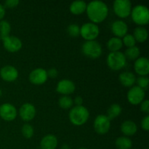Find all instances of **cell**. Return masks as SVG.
Masks as SVG:
<instances>
[{"mask_svg":"<svg viewBox=\"0 0 149 149\" xmlns=\"http://www.w3.org/2000/svg\"><path fill=\"white\" fill-rule=\"evenodd\" d=\"M86 12L91 23L96 24L106 20L109 15V8L103 1H93L87 5Z\"/></svg>","mask_w":149,"mask_h":149,"instance_id":"6da1fadb","label":"cell"},{"mask_svg":"<svg viewBox=\"0 0 149 149\" xmlns=\"http://www.w3.org/2000/svg\"><path fill=\"white\" fill-rule=\"evenodd\" d=\"M90 113L83 106H75L69 112L70 122L75 126H81L87 122Z\"/></svg>","mask_w":149,"mask_h":149,"instance_id":"7a4b0ae2","label":"cell"},{"mask_svg":"<svg viewBox=\"0 0 149 149\" xmlns=\"http://www.w3.org/2000/svg\"><path fill=\"white\" fill-rule=\"evenodd\" d=\"M107 65L113 71H119L126 65L127 58L123 52H110L107 57Z\"/></svg>","mask_w":149,"mask_h":149,"instance_id":"3957f363","label":"cell"},{"mask_svg":"<svg viewBox=\"0 0 149 149\" xmlns=\"http://www.w3.org/2000/svg\"><path fill=\"white\" fill-rule=\"evenodd\" d=\"M132 19L137 25L146 26L149 22V10L148 7L142 4L136 5L131 11Z\"/></svg>","mask_w":149,"mask_h":149,"instance_id":"277c9868","label":"cell"},{"mask_svg":"<svg viewBox=\"0 0 149 149\" xmlns=\"http://www.w3.org/2000/svg\"><path fill=\"white\" fill-rule=\"evenodd\" d=\"M82 52L87 58L96 59L102 55V47L96 41H87L82 45Z\"/></svg>","mask_w":149,"mask_h":149,"instance_id":"5b68a950","label":"cell"},{"mask_svg":"<svg viewBox=\"0 0 149 149\" xmlns=\"http://www.w3.org/2000/svg\"><path fill=\"white\" fill-rule=\"evenodd\" d=\"M113 8L118 17L126 18L131 14L132 4L129 0H116L113 1Z\"/></svg>","mask_w":149,"mask_h":149,"instance_id":"8992f818","label":"cell"},{"mask_svg":"<svg viewBox=\"0 0 149 149\" xmlns=\"http://www.w3.org/2000/svg\"><path fill=\"white\" fill-rule=\"evenodd\" d=\"M100 33L99 27L93 23H86L80 28V35L86 41H93Z\"/></svg>","mask_w":149,"mask_h":149,"instance_id":"52a82bcc","label":"cell"},{"mask_svg":"<svg viewBox=\"0 0 149 149\" xmlns=\"http://www.w3.org/2000/svg\"><path fill=\"white\" fill-rule=\"evenodd\" d=\"M145 90L138 86H132L127 93V100L130 104L136 106L141 104L145 98Z\"/></svg>","mask_w":149,"mask_h":149,"instance_id":"ba28073f","label":"cell"},{"mask_svg":"<svg viewBox=\"0 0 149 149\" xmlns=\"http://www.w3.org/2000/svg\"><path fill=\"white\" fill-rule=\"evenodd\" d=\"M111 122L106 115H98L94 121V130L99 135H105L109 131Z\"/></svg>","mask_w":149,"mask_h":149,"instance_id":"9c48e42d","label":"cell"},{"mask_svg":"<svg viewBox=\"0 0 149 149\" xmlns=\"http://www.w3.org/2000/svg\"><path fill=\"white\" fill-rule=\"evenodd\" d=\"M17 116V109L11 103H3L0 106V117L4 121L11 122Z\"/></svg>","mask_w":149,"mask_h":149,"instance_id":"30bf717a","label":"cell"},{"mask_svg":"<svg viewBox=\"0 0 149 149\" xmlns=\"http://www.w3.org/2000/svg\"><path fill=\"white\" fill-rule=\"evenodd\" d=\"M29 78L31 83L36 85H40L46 82L48 76L46 70L42 68H37L30 73Z\"/></svg>","mask_w":149,"mask_h":149,"instance_id":"8fae6325","label":"cell"},{"mask_svg":"<svg viewBox=\"0 0 149 149\" xmlns=\"http://www.w3.org/2000/svg\"><path fill=\"white\" fill-rule=\"evenodd\" d=\"M3 46L6 50L10 52H18L23 46L21 40L19 38L13 36H9L2 39Z\"/></svg>","mask_w":149,"mask_h":149,"instance_id":"7c38bea8","label":"cell"},{"mask_svg":"<svg viewBox=\"0 0 149 149\" xmlns=\"http://www.w3.org/2000/svg\"><path fill=\"white\" fill-rule=\"evenodd\" d=\"M0 77L4 81L13 82L18 77V71L13 65H5L0 70Z\"/></svg>","mask_w":149,"mask_h":149,"instance_id":"4fadbf2b","label":"cell"},{"mask_svg":"<svg viewBox=\"0 0 149 149\" xmlns=\"http://www.w3.org/2000/svg\"><path fill=\"white\" fill-rule=\"evenodd\" d=\"M19 115L25 122L31 121L36 116V109L31 103H26L22 105L20 108Z\"/></svg>","mask_w":149,"mask_h":149,"instance_id":"5bb4252c","label":"cell"},{"mask_svg":"<svg viewBox=\"0 0 149 149\" xmlns=\"http://www.w3.org/2000/svg\"><path fill=\"white\" fill-rule=\"evenodd\" d=\"M76 86L71 80L62 79L58 83L56 90L58 93L63 95H71L75 91Z\"/></svg>","mask_w":149,"mask_h":149,"instance_id":"9a60e30c","label":"cell"},{"mask_svg":"<svg viewBox=\"0 0 149 149\" xmlns=\"http://www.w3.org/2000/svg\"><path fill=\"white\" fill-rule=\"evenodd\" d=\"M135 71L141 77H146L149 74V61L145 57L138 58L134 64Z\"/></svg>","mask_w":149,"mask_h":149,"instance_id":"2e32d148","label":"cell"},{"mask_svg":"<svg viewBox=\"0 0 149 149\" xmlns=\"http://www.w3.org/2000/svg\"><path fill=\"white\" fill-rule=\"evenodd\" d=\"M111 31L116 37L122 38L127 34L128 26L123 20H116L111 25Z\"/></svg>","mask_w":149,"mask_h":149,"instance_id":"e0dca14e","label":"cell"},{"mask_svg":"<svg viewBox=\"0 0 149 149\" xmlns=\"http://www.w3.org/2000/svg\"><path fill=\"white\" fill-rule=\"evenodd\" d=\"M58 138L53 135H45L40 143L41 149H55L58 146Z\"/></svg>","mask_w":149,"mask_h":149,"instance_id":"ac0fdd59","label":"cell"},{"mask_svg":"<svg viewBox=\"0 0 149 149\" xmlns=\"http://www.w3.org/2000/svg\"><path fill=\"white\" fill-rule=\"evenodd\" d=\"M119 80L121 84L126 87H131L136 81L135 74L130 71H125L119 74Z\"/></svg>","mask_w":149,"mask_h":149,"instance_id":"d6986e66","label":"cell"},{"mask_svg":"<svg viewBox=\"0 0 149 149\" xmlns=\"http://www.w3.org/2000/svg\"><path fill=\"white\" fill-rule=\"evenodd\" d=\"M121 131L126 137L132 136L138 131V127L133 121L127 120L121 125Z\"/></svg>","mask_w":149,"mask_h":149,"instance_id":"ffe728a7","label":"cell"},{"mask_svg":"<svg viewBox=\"0 0 149 149\" xmlns=\"http://www.w3.org/2000/svg\"><path fill=\"white\" fill-rule=\"evenodd\" d=\"M87 5L84 1H74L70 5V11L74 15H81L86 11Z\"/></svg>","mask_w":149,"mask_h":149,"instance_id":"44dd1931","label":"cell"},{"mask_svg":"<svg viewBox=\"0 0 149 149\" xmlns=\"http://www.w3.org/2000/svg\"><path fill=\"white\" fill-rule=\"evenodd\" d=\"M132 36H134L136 42L143 43V42H145L148 39V31L143 26H139V27L135 28Z\"/></svg>","mask_w":149,"mask_h":149,"instance_id":"7402d4cb","label":"cell"},{"mask_svg":"<svg viewBox=\"0 0 149 149\" xmlns=\"http://www.w3.org/2000/svg\"><path fill=\"white\" fill-rule=\"evenodd\" d=\"M122 47H123V43L120 38L112 37L107 42V47L111 51V52H118L122 49Z\"/></svg>","mask_w":149,"mask_h":149,"instance_id":"603a6c76","label":"cell"},{"mask_svg":"<svg viewBox=\"0 0 149 149\" xmlns=\"http://www.w3.org/2000/svg\"><path fill=\"white\" fill-rule=\"evenodd\" d=\"M115 145L118 149H131L132 142L128 137L122 136L116 138Z\"/></svg>","mask_w":149,"mask_h":149,"instance_id":"cb8c5ba5","label":"cell"},{"mask_svg":"<svg viewBox=\"0 0 149 149\" xmlns=\"http://www.w3.org/2000/svg\"><path fill=\"white\" fill-rule=\"evenodd\" d=\"M122 109L120 105L117 104V103H113V104L111 105L110 107L108 109L106 116L109 118V120H111V119L119 116L122 113Z\"/></svg>","mask_w":149,"mask_h":149,"instance_id":"d4e9b609","label":"cell"},{"mask_svg":"<svg viewBox=\"0 0 149 149\" xmlns=\"http://www.w3.org/2000/svg\"><path fill=\"white\" fill-rule=\"evenodd\" d=\"M11 31V26L7 20H2L0 21V39L2 40L4 38L10 36Z\"/></svg>","mask_w":149,"mask_h":149,"instance_id":"484cf974","label":"cell"},{"mask_svg":"<svg viewBox=\"0 0 149 149\" xmlns=\"http://www.w3.org/2000/svg\"><path fill=\"white\" fill-rule=\"evenodd\" d=\"M124 54H125L126 58H128L131 61H136L139 58L141 51H140V49L138 47L134 46L132 47L127 48Z\"/></svg>","mask_w":149,"mask_h":149,"instance_id":"4316f807","label":"cell"},{"mask_svg":"<svg viewBox=\"0 0 149 149\" xmlns=\"http://www.w3.org/2000/svg\"><path fill=\"white\" fill-rule=\"evenodd\" d=\"M58 103H59L60 107L62 108V109H68L71 107H72L74 100L68 95H64L63 97H60Z\"/></svg>","mask_w":149,"mask_h":149,"instance_id":"83f0119b","label":"cell"},{"mask_svg":"<svg viewBox=\"0 0 149 149\" xmlns=\"http://www.w3.org/2000/svg\"><path fill=\"white\" fill-rule=\"evenodd\" d=\"M22 135L23 137L27 139L31 138L33 137V133H34V130H33V127L29 124H25L21 129Z\"/></svg>","mask_w":149,"mask_h":149,"instance_id":"f1b7e54d","label":"cell"},{"mask_svg":"<svg viewBox=\"0 0 149 149\" xmlns=\"http://www.w3.org/2000/svg\"><path fill=\"white\" fill-rule=\"evenodd\" d=\"M122 43H123V45H125L127 47L130 48L132 47L135 46L136 41H135V38H134V36H132V34H126L123 37Z\"/></svg>","mask_w":149,"mask_h":149,"instance_id":"f546056e","label":"cell"},{"mask_svg":"<svg viewBox=\"0 0 149 149\" xmlns=\"http://www.w3.org/2000/svg\"><path fill=\"white\" fill-rule=\"evenodd\" d=\"M67 31H68V34L72 37H77L80 34V28L77 24H71L68 26V29H67Z\"/></svg>","mask_w":149,"mask_h":149,"instance_id":"4dcf8cb0","label":"cell"},{"mask_svg":"<svg viewBox=\"0 0 149 149\" xmlns=\"http://www.w3.org/2000/svg\"><path fill=\"white\" fill-rule=\"evenodd\" d=\"M135 82H137V84H138V87H141V89L145 90L148 88L149 79L146 77H140L137 79Z\"/></svg>","mask_w":149,"mask_h":149,"instance_id":"1f68e13d","label":"cell"},{"mask_svg":"<svg viewBox=\"0 0 149 149\" xmlns=\"http://www.w3.org/2000/svg\"><path fill=\"white\" fill-rule=\"evenodd\" d=\"M19 3H20V1L18 0H7L4 4L7 8H14L18 5Z\"/></svg>","mask_w":149,"mask_h":149,"instance_id":"d6a6232c","label":"cell"},{"mask_svg":"<svg viewBox=\"0 0 149 149\" xmlns=\"http://www.w3.org/2000/svg\"><path fill=\"white\" fill-rule=\"evenodd\" d=\"M141 127L143 130H149V116H146L141 121Z\"/></svg>","mask_w":149,"mask_h":149,"instance_id":"836d02e7","label":"cell"},{"mask_svg":"<svg viewBox=\"0 0 149 149\" xmlns=\"http://www.w3.org/2000/svg\"><path fill=\"white\" fill-rule=\"evenodd\" d=\"M141 110L144 113H149V101L148 100H143L141 103Z\"/></svg>","mask_w":149,"mask_h":149,"instance_id":"e575fe53","label":"cell"},{"mask_svg":"<svg viewBox=\"0 0 149 149\" xmlns=\"http://www.w3.org/2000/svg\"><path fill=\"white\" fill-rule=\"evenodd\" d=\"M47 73L48 77H50V78H56L58 75V70L55 68H49V69L47 71Z\"/></svg>","mask_w":149,"mask_h":149,"instance_id":"d590c367","label":"cell"},{"mask_svg":"<svg viewBox=\"0 0 149 149\" xmlns=\"http://www.w3.org/2000/svg\"><path fill=\"white\" fill-rule=\"evenodd\" d=\"M74 103L76 104V106H82L83 98L80 96H77L74 99Z\"/></svg>","mask_w":149,"mask_h":149,"instance_id":"8d00e7d4","label":"cell"},{"mask_svg":"<svg viewBox=\"0 0 149 149\" xmlns=\"http://www.w3.org/2000/svg\"><path fill=\"white\" fill-rule=\"evenodd\" d=\"M4 15H5V9H4V6L2 4H0V21L2 20Z\"/></svg>","mask_w":149,"mask_h":149,"instance_id":"74e56055","label":"cell"},{"mask_svg":"<svg viewBox=\"0 0 149 149\" xmlns=\"http://www.w3.org/2000/svg\"><path fill=\"white\" fill-rule=\"evenodd\" d=\"M61 149H70V148L68 145H63L62 146V148H61Z\"/></svg>","mask_w":149,"mask_h":149,"instance_id":"f35d334b","label":"cell"},{"mask_svg":"<svg viewBox=\"0 0 149 149\" xmlns=\"http://www.w3.org/2000/svg\"><path fill=\"white\" fill-rule=\"evenodd\" d=\"M1 94H2V92H1V90H0V96L1 95Z\"/></svg>","mask_w":149,"mask_h":149,"instance_id":"ab89813d","label":"cell"},{"mask_svg":"<svg viewBox=\"0 0 149 149\" xmlns=\"http://www.w3.org/2000/svg\"><path fill=\"white\" fill-rule=\"evenodd\" d=\"M79 149H87V148H79Z\"/></svg>","mask_w":149,"mask_h":149,"instance_id":"60d3db41","label":"cell"}]
</instances>
